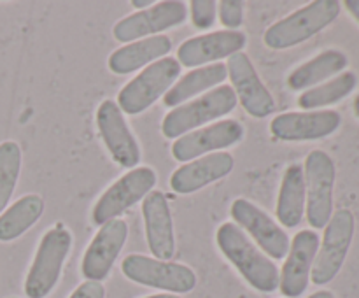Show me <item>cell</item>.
Wrapping results in <instances>:
<instances>
[{
  "mask_svg": "<svg viewBox=\"0 0 359 298\" xmlns=\"http://www.w3.org/2000/svg\"><path fill=\"white\" fill-rule=\"evenodd\" d=\"M242 137H244V126L241 123L235 119H223L175 139V142L172 144V156L177 161L188 163L214 151L217 153L219 149L235 146L241 142Z\"/></svg>",
  "mask_w": 359,
  "mask_h": 298,
  "instance_id": "13",
  "label": "cell"
},
{
  "mask_svg": "<svg viewBox=\"0 0 359 298\" xmlns=\"http://www.w3.org/2000/svg\"><path fill=\"white\" fill-rule=\"evenodd\" d=\"M132 6L135 7V9H149V7H153V0H132Z\"/></svg>",
  "mask_w": 359,
  "mask_h": 298,
  "instance_id": "32",
  "label": "cell"
},
{
  "mask_svg": "<svg viewBox=\"0 0 359 298\" xmlns=\"http://www.w3.org/2000/svg\"><path fill=\"white\" fill-rule=\"evenodd\" d=\"M179 74H181V63L172 56H165L151 63L119 91V109L130 116L147 111L158 98L163 97L174 86Z\"/></svg>",
  "mask_w": 359,
  "mask_h": 298,
  "instance_id": "5",
  "label": "cell"
},
{
  "mask_svg": "<svg viewBox=\"0 0 359 298\" xmlns=\"http://www.w3.org/2000/svg\"><path fill=\"white\" fill-rule=\"evenodd\" d=\"M347 63H349V60H347V56L342 51H339V49H326V51L319 53L318 56L305 62L298 69H294L290 74V77H287V84H290L291 90L297 91L307 90V88L311 90L316 84L323 83V81L342 72L347 67Z\"/></svg>",
  "mask_w": 359,
  "mask_h": 298,
  "instance_id": "24",
  "label": "cell"
},
{
  "mask_svg": "<svg viewBox=\"0 0 359 298\" xmlns=\"http://www.w3.org/2000/svg\"><path fill=\"white\" fill-rule=\"evenodd\" d=\"M342 123L340 112L332 109L304 112H284L270 123V132L276 139L286 142L319 140L333 135Z\"/></svg>",
  "mask_w": 359,
  "mask_h": 298,
  "instance_id": "15",
  "label": "cell"
},
{
  "mask_svg": "<svg viewBox=\"0 0 359 298\" xmlns=\"http://www.w3.org/2000/svg\"><path fill=\"white\" fill-rule=\"evenodd\" d=\"M186 4L181 0H165V2L154 4L149 9L139 11L130 16L123 18L112 28L114 39L119 42H135L140 39L154 37L161 32L174 28L184 23Z\"/></svg>",
  "mask_w": 359,
  "mask_h": 298,
  "instance_id": "10",
  "label": "cell"
},
{
  "mask_svg": "<svg viewBox=\"0 0 359 298\" xmlns=\"http://www.w3.org/2000/svg\"><path fill=\"white\" fill-rule=\"evenodd\" d=\"M319 251V235L302 230L290 244L286 262L279 272V290L286 298H300L311 283V272Z\"/></svg>",
  "mask_w": 359,
  "mask_h": 298,
  "instance_id": "17",
  "label": "cell"
},
{
  "mask_svg": "<svg viewBox=\"0 0 359 298\" xmlns=\"http://www.w3.org/2000/svg\"><path fill=\"white\" fill-rule=\"evenodd\" d=\"M305 209L312 228L321 230L333 216V189L337 167L326 151L314 149L305 158Z\"/></svg>",
  "mask_w": 359,
  "mask_h": 298,
  "instance_id": "6",
  "label": "cell"
},
{
  "mask_svg": "<svg viewBox=\"0 0 359 298\" xmlns=\"http://www.w3.org/2000/svg\"><path fill=\"white\" fill-rule=\"evenodd\" d=\"M228 76L226 65L223 63H212V65L198 67V69L189 70L186 76H182L167 93L163 95V104L167 107H179L186 104L196 95H202L203 91L212 90L214 86L223 83Z\"/></svg>",
  "mask_w": 359,
  "mask_h": 298,
  "instance_id": "23",
  "label": "cell"
},
{
  "mask_svg": "<svg viewBox=\"0 0 359 298\" xmlns=\"http://www.w3.org/2000/svg\"><path fill=\"white\" fill-rule=\"evenodd\" d=\"M144 298H181V297L174 293H160V294H149V297H144Z\"/></svg>",
  "mask_w": 359,
  "mask_h": 298,
  "instance_id": "34",
  "label": "cell"
},
{
  "mask_svg": "<svg viewBox=\"0 0 359 298\" xmlns=\"http://www.w3.org/2000/svg\"><path fill=\"white\" fill-rule=\"evenodd\" d=\"M189 7H191V21L196 28L207 30L216 23L217 2H214V0H193Z\"/></svg>",
  "mask_w": 359,
  "mask_h": 298,
  "instance_id": "28",
  "label": "cell"
},
{
  "mask_svg": "<svg viewBox=\"0 0 359 298\" xmlns=\"http://www.w3.org/2000/svg\"><path fill=\"white\" fill-rule=\"evenodd\" d=\"M358 86V76L354 72H342L340 76L311 88L298 97V105L305 111H319V107L339 104L349 97Z\"/></svg>",
  "mask_w": 359,
  "mask_h": 298,
  "instance_id": "26",
  "label": "cell"
},
{
  "mask_svg": "<svg viewBox=\"0 0 359 298\" xmlns=\"http://www.w3.org/2000/svg\"><path fill=\"white\" fill-rule=\"evenodd\" d=\"M128 238V224L125 219H112L102 224L98 233L88 245L81 263V272L88 280L102 283L111 273L114 262Z\"/></svg>",
  "mask_w": 359,
  "mask_h": 298,
  "instance_id": "18",
  "label": "cell"
},
{
  "mask_svg": "<svg viewBox=\"0 0 359 298\" xmlns=\"http://www.w3.org/2000/svg\"><path fill=\"white\" fill-rule=\"evenodd\" d=\"M309 298H335V294L328 290H319L316 291V293H312Z\"/></svg>",
  "mask_w": 359,
  "mask_h": 298,
  "instance_id": "33",
  "label": "cell"
},
{
  "mask_svg": "<svg viewBox=\"0 0 359 298\" xmlns=\"http://www.w3.org/2000/svg\"><path fill=\"white\" fill-rule=\"evenodd\" d=\"M354 112H356V116L359 118V95L354 98Z\"/></svg>",
  "mask_w": 359,
  "mask_h": 298,
  "instance_id": "35",
  "label": "cell"
},
{
  "mask_svg": "<svg viewBox=\"0 0 359 298\" xmlns=\"http://www.w3.org/2000/svg\"><path fill=\"white\" fill-rule=\"evenodd\" d=\"M354 214L349 209H339L325 226V235L311 272V280L318 286L332 283L342 270L354 238Z\"/></svg>",
  "mask_w": 359,
  "mask_h": 298,
  "instance_id": "8",
  "label": "cell"
},
{
  "mask_svg": "<svg viewBox=\"0 0 359 298\" xmlns=\"http://www.w3.org/2000/svg\"><path fill=\"white\" fill-rule=\"evenodd\" d=\"M305 175L304 167L290 165L283 175L279 198H277V219L286 228H297L305 216Z\"/></svg>",
  "mask_w": 359,
  "mask_h": 298,
  "instance_id": "22",
  "label": "cell"
},
{
  "mask_svg": "<svg viewBox=\"0 0 359 298\" xmlns=\"http://www.w3.org/2000/svg\"><path fill=\"white\" fill-rule=\"evenodd\" d=\"M121 272L132 283L184 294L195 290L196 273L188 265L151 258L144 255H128L121 263Z\"/></svg>",
  "mask_w": 359,
  "mask_h": 298,
  "instance_id": "7",
  "label": "cell"
},
{
  "mask_svg": "<svg viewBox=\"0 0 359 298\" xmlns=\"http://www.w3.org/2000/svg\"><path fill=\"white\" fill-rule=\"evenodd\" d=\"M230 214L235 219V224L248 231L262 248V251L270 256V259L286 258L291 244L290 237L265 210L249 200L237 198L231 203Z\"/></svg>",
  "mask_w": 359,
  "mask_h": 298,
  "instance_id": "11",
  "label": "cell"
},
{
  "mask_svg": "<svg viewBox=\"0 0 359 298\" xmlns=\"http://www.w3.org/2000/svg\"><path fill=\"white\" fill-rule=\"evenodd\" d=\"M217 248L238 270L245 283L262 293H273L279 287V269L276 263L249 241L248 233L228 221L216 231Z\"/></svg>",
  "mask_w": 359,
  "mask_h": 298,
  "instance_id": "1",
  "label": "cell"
},
{
  "mask_svg": "<svg viewBox=\"0 0 359 298\" xmlns=\"http://www.w3.org/2000/svg\"><path fill=\"white\" fill-rule=\"evenodd\" d=\"M339 14V0H314L266 28L263 42L270 49L294 48L330 27Z\"/></svg>",
  "mask_w": 359,
  "mask_h": 298,
  "instance_id": "2",
  "label": "cell"
},
{
  "mask_svg": "<svg viewBox=\"0 0 359 298\" xmlns=\"http://www.w3.org/2000/svg\"><path fill=\"white\" fill-rule=\"evenodd\" d=\"M235 167V160L226 151L205 154L184 163L170 175V188L179 195H189L219 179L226 177Z\"/></svg>",
  "mask_w": 359,
  "mask_h": 298,
  "instance_id": "20",
  "label": "cell"
},
{
  "mask_svg": "<svg viewBox=\"0 0 359 298\" xmlns=\"http://www.w3.org/2000/svg\"><path fill=\"white\" fill-rule=\"evenodd\" d=\"M219 7V20L230 30H237L244 23V2L241 0H223L217 4Z\"/></svg>",
  "mask_w": 359,
  "mask_h": 298,
  "instance_id": "29",
  "label": "cell"
},
{
  "mask_svg": "<svg viewBox=\"0 0 359 298\" xmlns=\"http://www.w3.org/2000/svg\"><path fill=\"white\" fill-rule=\"evenodd\" d=\"M172 49V41L167 35H154V37L140 39V41L126 44L116 49L109 56V69L119 76H126L149 63L165 58Z\"/></svg>",
  "mask_w": 359,
  "mask_h": 298,
  "instance_id": "21",
  "label": "cell"
},
{
  "mask_svg": "<svg viewBox=\"0 0 359 298\" xmlns=\"http://www.w3.org/2000/svg\"><path fill=\"white\" fill-rule=\"evenodd\" d=\"M158 175L151 167H135L126 172L114 184L109 186L107 191H104V195L95 203L93 212H91L93 223L102 226L121 216L125 210L146 198L154 189Z\"/></svg>",
  "mask_w": 359,
  "mask_h": 298,
  "instance_id": "9",
  "label": "cell"
},
{
  "mask_svg": "<svg viewBox=\"0 0 359 298\" xmlns=\"http://www.w3.org/2000/svg\"><path fill=\"white\" fill-rule=\"evenodd\" d=\"M344 6H346V9L349 11L351 16H353L359 23V0H346Z\"/></svg>",
  "mask_w": 359,
  "mask_h": 298,
  "instance_id": "31",
  "label": "cell"
},
{
  "mask_svg": "<svg viewBox=\"0 0 359 298\" xmlns=\"http://www.w3.org/2000/svg\"><path fill=\"white\" fill-rule=\"evenodd\" d=\"M21 172V147L14 140L0 142V214L7 209Z\"/></svg>",
  "mask_w": 359,
  "mask_h": 298,
  "instance_id": "27",
  "label": "cell"
},
{
  "mask_svg": "<svg viewBox=\"0 0 359 298\" xmlns=\"http://www.w3.org/2000/svg\"><path fill=\"white\" fill-rule=\"evenodd\" d=\"M226 70L231 81V90L235 91L237 100H241L242 107L249 116L263 119L276 111V100L272 93L259 79L255 65L245 53L230 56Z\"/></svg>",
  "mask_w": 359,
  "mask_h": 298,
  "instance_id": "12",
  "label": "cell"
},
{
  "mask_svg": "<svg viewBox=\"0 0 359 298\" xmlns=\"http://www.w3.org/2000/svg\"><path fill=\"white\" fill-rule=\"evenodd\" d=\"M237 95L231 86L221 84L209 93L172 109L161 123V132L167 139H179L200 126L230 114L237 105Z\"/></svg>",
  "mask_w": 359,
  "mask_h": 298,
  "instance_id": "3",
  "label": "cell"
},
{
  "mask_svg": "<svg viewBox=\"0 0 359 298\" xmlns=\"http://www.w3.org/2000/svg\"><path fill=\"white\" fill-rule=\"evenodd\" d=\"M72 248V233L67 228H51L41 238L35 258L25 279L28 298H46L58 284L65 259Z\"/></svg>",
  "mask_w": 359,
  "mask_h": 298,
  "instance_id": "4",
  "label": "cell"
},
{
  "mask_svg": "<svg viewBox=\"0 0 359 298\" xmlns=\"http://www.w3.org/2000/svg\"><path fill=\"white\" fill-rule=\"evenodd\" d=\"M97 126L112 160L125 168H135L140 161V147L118 102L104 100L98 105Z\"/></svg>",
  "mask_w": 359,
  "mask_h": 298,
  "instance_id": "14",
  "label": "cell"
},
{
  "mask_svg": "<svg viewBox=\"0 0 359 298\" xmlns=\"http://www.w3.org/2000/svg\"><path fill=\"white\" fill-rule=\"evenodd\" d=\"M146 241L156 259L170 262L175 255V230L170 205L163 191L153 189L142 200Z\"/></svg>",
  "mask_w": 359,
  "mask_h": 298,
  "instance_id": "19",
  "label": "cell"
},
{
  "mask_svg": "<svg viewBox=\"0 0 359 298\" xmlns=\"http://www.w3.org/2000/svg\"><path fill=\"white\" fill-rule=\"evenodd\" d=\"M70 298H105V287L97 280H86L74 290Z\"/></svg>",
  "mask_w": 359,
  "mask_h": 298,
  "instance_id": "30",
  "label": "cell"
},
{
  "mask_svg": "<svg viewBox=\"0 0 359 298\" xmlns=\"http://www.w3.org/2000/svg\"><path fill=\"white\" fill-rule=\"evenodd\" d=\"M44 198L39 195H25L0 214V242L16 241L30 230L44 214Z\"/></svg>",
  "mask_w": 359,
  "mask_h": 298,
  "instance_id": "25",
  "label": "cell"
},
{
  "mask_svg": "<svg viewBox=\"0 0 359 298\" xmlns=\"http://www.w3.org/2000/svg\"><path fill=\"white\" fill-rule=\"evenodd\" d=\"M245 44H248V37L244 32L238 30H219L196 35L179 46L177 62L181 63V67L198 69V67L210 65V63L242 53Z\"/></svg>",
  "mask_w": 359,
  "mask_h": 298,
  "instance_id": "16",
  "label": "cell"
}]
</instances>
